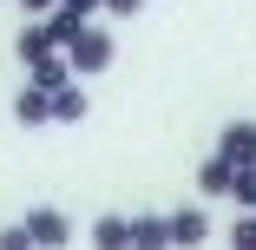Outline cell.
I'll list each match as a JSON object with an SVG mask.
<instances>
[{
	"label": "cell",
	"mask_w": 256,
	"mask_h": 250,
	"mask_svg": "<svg viewBox=\"0 0 256 250\" xmlns=\"http://www.w3.org/2000/svg\"><path fill=\"white\" fill-rule=\"evenodd\" d=\"M40 27H46V40H53V46H60V53H66V46H72V40H79V33H86L92 20H79V14H66V7H60V14H46Z\"/></svg>",
	"instance_id": "7c38bea8"
},
{
	"label": "cell",
	"mask_w": 256,
	"mask_h": 250,
	"mask_svg": "<svg viewBox=\"0 0 256 250\" xmlns=\"http://www.w3.org/2000/svg\"><path fill=\"white\" fill-rule=\"evenodd\" d=\"M20 224H26L33 250H66V243H72V217H66L60 204H33V211H26Z\"/></svg>",
	"instance_id": "7a4b0ae2"
},
{
	"label": "cell",
	"mask_w": 256,
	"mask_h": 250,
	"mask_svg": "<svg viewBox=\"0 0 256 250\" xmlns=\"http://www.w3.org/2000/svg\"><path fill=\"white\" fill-rule=\"evenodd\" d=\"M230 184H236V165H224L217 152L197 165V191H204V197H230Z\"/></svg>",
	"instance_id": "9c48e42d"
},
{
	"label": "cell",
	"mask_w": 256,
	"mask_h": 250,
	"mask_svg": "<svg viewBox=\"0 0 256 250\" xmlns=\"http://www.w3.org/2000/svg\"><path fill=\"white\" fill-rule=\"evenodd\" d=\"M132 250H171V224L158 211H138L132 217Z\"/></svg>",
	"instance_id": "8992f818"
},
{
	"label": "cell",
	"mask_w": 256,
	"mask_h": 250,
	"mask_svg": "<svg viewBox=\"0 0 256 250\" xmlns=\"http://www.w3.org/2000/svg\"><path fill=\"white\" fill-rule=\"evenodd\" d=\"M217 158L224 165H256V119H224V132H217Z\"/></svg>",
	"instance_id": "3957f363"
},
{
	"label": "cell",
	"mask_w": 256,
	"mask_h": 250,
	"mask_svg": "<svg viewBox=\"0 0 256 250\" xmlns=\"http://www.w3.org/2000/svg\"><path fill=\"white\" fill-rule=\"evenodd\" d=\"M230 250H256V217H236L230 224Z\"/></svg>",
	"instance_id": "5bb4252c"
},
{
	"label": "cell",
	"mask_w": 256,
	"mask_h": 250,
	"mask_svg": "<svg viewBox=\"0 0 256 250\" xmlns=\"http://www.w3.org/2000/svg\"><path fill=\"white\" fill-rule=\"evenodd\" d=\"M164 224H171V250L210 243V211H204V204H178V211H164Z\"/></svg>",
	"instance_id": "277c9868"
},
{
	"label": "cell",
	"mask_w": 256,
	"mask_h": 250,
	"mask_svg": "<svg viewBox=\"0 0 256 250\" xmlns=\"http://www.w3.org/2000/svg\"><path fill=\"white\" fill-rule=\"evenodd\" d=\"M14 53H20V66L33 73L40 60H53V53H60V46H53V40H46V27H20V40H14Z\"/></svg>",
	"instance_id": "30bf717a"
},
{
	"label": "cell",
	"mask_w": 256,
	"mask_h": 250,
	"mask_svg": "<svg viewBox=\"0 0 256 250\" xmlns=\"http://www.w3.org/2000/svg\"><path fill=\"white\" fill-rule=\"evenodd\" d=\"M112 60H118V40H112V27H98V20H92V27H86L72 46H66V66H72V79H86V73H106Z\"/></svg>",
	"instance_id": "6da1fadb"
},
{
	"label": "cell",
	"mask_w": 256,
	"mask_h": 250,
	"mask_svg": "<svg viewBox=\"0 0 256 250\" xmlns=\"http://www.w3.org/2000/svg\"><path fill=\"white\" fill-rule=\"evenodd\" d=\"M230 197H236V211H250V217H256V165H243V171H236Z\"/></svg>",
	"instance_id": "4fadbf2b"
},
{
	"label": "cell",
	"mask_w": 256,
	"mask_h": 250,
	"mask_svg": "<svg viewBox=\"0 0 256 250\" xmlns=\"http://www.w3.org/2000/svg\"><path fill=\"white\" fill-rule=\"evenodd\" d=\"M46 106H53V125H79V119H92V99H86V86H79V79H72V86H60Z\"/></svg>",
	"instance_id": "5b68a950"
},
{
	"label": "cell",
	"mask_w": 256,
	"mask_h": 250,
	"mask_svg": "<svg viewBox=\"0 0 256 250\" xmlns=\"http://www.w3.org/2000/svg\"><path fill=\"white\" fill-rule=\"evenodd\" d=\"M26 14H60V0H20Z\"/></svg>",
	"instance_id": "ac0fdd59"
},
{
	"label": "cell",
	"mask_w": 256,
	"mask_h": 250,
	"mask_svg": "<svg viewBox=\"0 0 256 250\" xmlns=\"http://www.w3.org/2000/svg\"><path fill=\"white\" fill-rule=\"evenodd\" d=\"M14 119L33 132V125H53V106H46V92H33V86H20L14 92Z\"/></svg>",
	"instance_id": "8fae6325"
},
{
	"label": "cell",
	"mask_w": 256,
	"mask_h": 250,
	"mask_svg": "<svg viewBox=\"0 0 256 250\" xmlns=\"http://www.w3.org/2000/svg\"><path fill=\"white\" fill-rule=\"evenodd\" d=\"M138 7H144V0H106V7H98V14H112V20H132Z\"/></svg>",
	"instance_id": "2e32d148"
},
{
	"label": "cell",
	"mask_w": 256,
	"mask_h": 250,
	"mask_svg": "<svg viewBox=\"0 0 256 250\" xmlns=\"http://www.w3.org/2000/svg\"><path fill=\"white\" fill-rule=\"evenodd\" d=\"M0 250H33V237H26V224H0Z\"/></svg>",
	"instance_id": "9a60e30c"
},
{
	"label": "cell",
	"mask_w": 256,
	"mask_h": 250,
	"mask_svg": "<svg viewBox=\"0 0 256 250\" xmlns=\"http://www.w3.org/2000/svg\"><path fill=\"white\" fill-rule=\"evenodd\" d=\"M26 86H33V92H46V99H53L60 86H72V66H66V53H53V60H40V66L26 73Z\"/></svg>",
	"instance_id": "ba28073f"
},
{
	"label": "cell",
	"mask_w": 256,
	"mask_h": 250,
	"mask_svg": "<svg viewBox=\"0 0 256 250\" xmlns=\"http://www.w3.org/2000/svg\"><path fill=\"white\" fill-rule=\"evenodd\" d=\"M92 250H132V217H118V211L92 217Z\"/></svg>",
	"instance_id": "52a82bcc"
},
{
	"label": "cell",
	"mask_w": 256,
	"mask_h": 250,
	"mask_svg": "<svg viewBox=\"0 0 256 250\" xmlns=\"http://www.w3.org/2000/svg\"><path fill=\"white\" fill-rule=\"evenodd\" d=\"M60 7H66V14H79V20H92L98 7H106V0H60Z\"/></svg>",
	"instance_id": "e0dca14e"
}]
</instances>
